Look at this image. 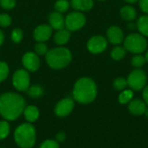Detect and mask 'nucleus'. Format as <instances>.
I'll list each match as a JSON object with an SVG mask.
<instances>
[{
  "mask_svg": "<svg viewBox=\"0 0 148 148\" xmlns=\"http://www.w3.org/2000/svg\"><path fill=\"white\" fill-rule=\"evenodd\" d=\"M25 101L22 96L6 92L0 96V114L6 120H15L23 113Z\"/></svg>",
  "mask_w": 148,
  "mask_h": 148,
  "instance_id": "obj_1",
  "label": "nucleus"
},
{
  "mask_svg": "<svg viewBox=\"0 0 148 148\" xmlns=\"http://www.w3.org/2000/svg\"><path fill=\"white\" fill-rule=\"evenodd\" d=\"M97 96V86L90 78H82L76 81L73 89V97L80 104H89Z\"/></svg>",
  "mask_w": 148,
  "mask_h": 148,
  "instance_id": "obj_2",
  "label": "nucleus"
},
{
  "mask_svg": "<svg viewBox=\"0 0 148 148\" xmlns=\"http://www.w3.org/2000/svg\"><path fill=\"white\" fill-rule=\"evenodd\" d=\"M14 140L21 148H31L36 143V129L30 123L20 125L14 133Z\"/></svg>",
  "mask_w": 148,
  "mask_h": 148,
  "instance_id": "obj_3",
  "label": "nucleus"
},
{
  "mask_svg": "<svg viewBox=\"0 0 148 148\" xmlns=\"http://www.w3.org/2000/svg\"><path fill=\"white\" fill-rule=\"evenodd\" d=\"M71 58V52L64 47L54 48L46 53V61L53 69H62L66 67L70 63Z\"/></svg>",
  "mask_w": 148,
  "mask_h": 148,
  "instance_id": "obj_4",
  "label": "nucleus"
},
{
  "mask_svg": "<svg viewBox=\"0 0 148 148\" xmlns=\"http://www.w3.org/2000/svg\"><path fill=\"white\" fill-rule=\"evenodd\" d=\"M124 48L134 54H141L147 49V41L140 33H131L123 40Z\"/></svg>",
  "mask_w": 148,
  "mask_h": 148,
  "instance_id": "obj_5",
  "label": "nucleus"
},
{
  "mask_svg": "<svg viewBox=\"0 0 148 148\" xmlns=\"http://www.w3.org/2000/svg\"><path fill=\"white\" fill-rule=\"evenodd\" d=\"M127 80L128 86L133 91H140L147 85V76L144 71L140 68H136L129 73Z\"/></svg>",
  "mask_w": 148,
  "mask_h": 148,
  "instance_id": "obj_6",
  "label": "nucleus"
},
{
  "mask_svg": "<svg viewBox=\"0 0 148 148\" xmlns=\"http://www.w3.org/2000/svg\"><path fill=\"white\" fill-rule=\"evenodd\" d=\"M86 24L85 16L80 11L69 13L65 18V26L69 31H78Z\"/></svg>",
  "mask_w": 148,
  "mask_h": 148,
  "instance_id": "obj_7",
  "label": "nucleus"
},
{
  "mask_svg": "<svg viewBox=\"0 0 148 148\" xmlns=\"http://www.w3.org/2000/svg\"><path fill=\"white\" fill-rule=\"evenodd\" d=\"M29 75L27 71L19 69L15 72L12 77V84L18 91H27L29 87Z\"/></svg>",
  "mask_w": 148,
  "mask_h": 148,
  "instance_id": "obj_8",
  "label": "nucleus"
},
{
  "mask_svg": "<svg viewBox=\"0 0 148 148\" xmlns=\"http://www.w3.org/2000/svg\"><path fill=\"white\" fill-rule=\"evenodd\" d=\"M108 47V40L103 36L96 35L92 37L87 44L88 51L93 54H99L103 52Z\"/></svg>",
  "mask_w": 148,
  "mask_h": 148,
  "instance_id": "obj_9",
  "label": "nucleus"
},
{
  "mask_svg": "<svg viewBox=\"0 0 148 148\" xmlns=\"http://www.w3.org/2000/svg\"><path fill=\"white\" fill-rule=\"evenodd\" d=\"M74 107H75L74 100L70 98H66V99L60 100L56 104V108H55V113L56 116L60 118H63L70 114Z\"/></svg>",
  "mask_w": 148,
  "mask_h": 148,
  "instance_id": "obj_10",
  "label": "nucleus"
},
{
  "mask_svg": "<svg viewBox=\"0 0 148 148\" xmlns=\"http://www.w3.org/2000/svg\"><path fill=\"white\" fill-rule=\"evenodd\" d=\"M108 40L113 44H120L124 40L123 31L116 25H112L107 30Z\"/></svg>",
  "mask_w": 148,
  "mask_h": 148,
  "instance_id": "obj_11",
  "label": "nucleus"
},
{
  "mask_svg": "<svg viewBox=\"0 0 148 148\" xmlns=\"http://www.w3.org/2000/svg\"><path fill=\"white\" fill-rule=\"evenodd\" d=\"M23 65L30 72H36L40 66V59L34 52H27L23 57Z\"/></svg>",
  "mask_w": 148,
  "mask_h": 148,
  "instance_id": "obj_12",
  "label": "nucleus"
},
{
  "mask_svg": "<svg viewBox=\"0 0 148 148\" xmlns=\"http://www.w3.org/2000/svg\"><path fill=\"white\" fill-rule=\"evenodd\" d=\"M52 34V27L47 24H42L37 26L34 31V38L37 42L47 41Z\"/></svg>",
  "mask_w": 148,
  "mask_h": 148,
  "instance_id": "obj_13",
  "label": "nucleus"
},
{
  "mask_svg": "<svg viewBox=\"0 0 148 148\" xmlns=\"http://www.w3.org/2000/svg\"><path fill=\"white\" fill-rule=\"evenodd\" d=\"M147 108V104L144 102V100L135 99H132L128 103V111L131 114L135 116H140L143 115Z\"/></svg>",
  "mask_w": 148,
  "mask_h": 148,
  "instance_id": "obj_14",
  "label": "nucleus"
},
{
  "mask_svg": "<svg viewBox=\"0 0 148 148\" xmlns=\"http://www.w3.org/2000/svg\"><path fill=\"white\" fill-rule=\"evenodd\" d=\"M49 20L52 29H55L56 31L63 29V27L65 26V19L63 18V16L58 11L52 12L49 15Z\"/></svg>",
  "mask_w": 148,
  "mask_h": 148,
  "instance_id": "obj_15",
  "label": "nucleus"
},
{
  "mask_svg": "<svg viewBox=\"0 0 148 148\" xmlns=\"http://www.w3.org/2000/svg\"><path fill=\"white\" fill-rule=\"evenodd\" d=\"M71 5L79 11H88L94 6L93 0H71Z\"/></svg>",
  "mask_w": 148,
  "mask_h": 148,
  "instance_id": "obj_16",
  "label": "nucleus"
},
{
  "mask_svg": "<svg viewBox=\"0 0 148 148\" xmlns=\"http://www.w3.org/2000/svg\"><path fill=\"white\" fill-rule=\"evenodd\" d=\"M121 17L126 21H133L137 17L136 10L131 5H125L120 10Z\"/></svg>",
  "mask_w": 148,
  "mask_h": 148,
  "instance_id": "obj_17",
  "label": "nucleus"
},
{
  "mask_svg": "<svg viewBox=\"0 0 148 148\" xmlns=\"http://www.w3.org/2000/svg\"><path fill=\"white\" fill-rule=\"evenodd\" d=\"M23 114H24L25 120L28 122L32 123V122H35L38 119L39 111H38L37 107H36L35 106H28L24 108Z\"/></svg>",
  "mask_w": 148,
  "mask_h": 148,
  "instance_id": "obj_18",
  "label": "nucleus"
},
{
  "mask_svg": "<svg viewBox=\"0 0 148 148\" xmlns=\"http://www.w3.org/2000/svg\"><path fill=\"white\" fill-rule=\"evenodd\" d=\"M70 38V31L68 29L58 30L54 36V40L57 44H65Z\"/></svg>",
  "mask_w": 148,
  "mask_h": 148,
  "instance_id": "obj_19",
  "label": "nucleus"
},
{
  "mask_svg": "<svg viewBox=\"0 0 148 148\" xmlns=\"http://www.w3.org/2000/svg\"><path fill=\"white\" fill-rule=\"evenodd\" d=\"M137 28L141 35L148 37V15H144L139 17L137 21Z\"/></svg>",
  "mask_w": 148,
  "mask_h": 148,
  "instance_id": "obj_20",
  "label": "nucleus"
},
{
  "mask_svg": "<svg viewBox=\"0 0 148 148\" xmlns=\"http://www.w3.org/2000/svg\"><path fill=\"white\" fill-rule=\"evenodd\" d=\"M134 98V91L132 89H125L121 91L118 97L119 103L121 105H126L128 104Z\"/></svg>",
  "mask_w": 148,
  "mask_h": 148,
  "instance_id": "obj_21",
  "label": "nucleus"
},
{
  "mask_svg": "<svg viewBox=\"0 0 148 148\" xmlns=\"http://www.w3.org/2000/svg\"><path fill=\"white\" fill-rule=\"evenodd\" d=\"M126 54H127V50L124 48V46L123 47L115 46L114 48L112 49L110 56L114 60L120 61V60H121V59H123L125 58Z\"/></svg>",
  "mask_w": 148,
  "mask_h": 148,
  "instance_id": "obj_22",
  "label": "nucleus"
},
{
  "mask_svg": "<svg viewBox=\"0 0 148 148\" xmlns=\"http://www.w3.org/2000/svg\"><path fill=\"white\" fill-rule=\"evenodd\" d=\"M127 85H127V79H125L123 77H118L113 82L114 88L116 89V90H118V91H123V90H125Z\"/></svg>",
  "mask_w": 148,
  "mask_h": 148,
  "instance_id": "obj_23",
  "label": "nucleus"
},
{
  "mask_svg": "<svg viewBox=\"0 0 148 148\" xmlns=\"http://www.w3.org/2000/svg\"><path fill=\"white\" fill-rule=\"evenodd\" d=\"M146 62H147V60H146L145 56H142L141 54H136L131 59V64L135 68H140V67L144 66Z\"/></svg>",
  "mask_w": 148,
  "mask_h": 148,
  "instance_id": "obj_24",
  "label": "nucleus"
},
{
  "mask_svg": "<svg viewBox=\"0 0 148 148\" xmlns=\"http://www.w3.org/2000/svg\"><path fill=\"white\" fill-rule=\"evenodd\" d=\"M10 126L7 121H0V140H4L10 134Z\"/></svg>",
  "mask_w": 148,
  "mask_h": 148,
  "instance_id": "obj_25",
  "label": "nucleus"
},
{
  "mask_svg": "<svg viewBox=\"0 0 148 148\" xmlns=\"http://www.w3.org/2000/svg\"><path fill=\"white\" fill-rule=\"evenodd\" d=\"M42 92H43V90L40 85H33L28 89L29 96L31 98H34V99L41 97L42 95Z\"/></svg>",
  "mask_w": 148,
  "mask_h": 148,
  "instance_id": "obj_26",
  "label": "nucleus"
},
{
  "mask_svg": "<svg viewBox=\"0 0 148 148\" xmlns=\"http://www.w3.org/2000/svg\"><path fill=\"white\" fill-rule=\"evenodd\" d=\"M69 3L67 0H58L55 3L56 10L60 13L67 11L69 10Z\"/></svg>",
  "mask_w": 148,
  "mask_h": 148,
  "instance_id": "obj_27",
  "label": "nucleus"
},
{
  "mask_svg": "<svg viewBox=\"0 0 148 148\" xmlns=\"http://www.w3.org/2000/svg\"><path fill=\"white\" fill-rule=\"evenodd\" d=\"M9 75V66L6 63L0 61V82L3 81Z\"/></svg>",
  "mask_w": 148,
  "mask_h": 148,
  "instance_id": "obj_28",
  "label": "nucleus"
},
{
  "mask_svg": "<svg viewBox=\"0 0 148 148\" xmlns=\"http://www.w3.org/2000/svg\"><path fill=\"white\" fill-rule=\"evenodd\" d=\"M23 38V31L18 29V28H16L12 31V33H11V39L13 42L15 43H19Z\"/></svg>",
  "mask_w": 148,
  "mask_h": 148,
  "instance_id": "obj_29",
  "label": "nucleus"
},
{
  "mask_svg": "<svg viewBox=\"0 0 148 148\" xmlns=\"http://www.w3.org/2000/svg\"><path fill=\"white\" fill-rule=\"evenodd\" d=\"M39 148H59V144L56 140H47L40 145Z\"/></svg>",
  "mask_w": 148,
  "mask_h": 148,
  "instance_id": "obj_30",
  "label": "nucleus"
},
{
  "mask_svg": "<svg viewBox=\"0 0 148 148\" xmlns=\"http://www.w3.org/2000/svg\"><path fill=\"white\" fill-rule=\"evenodd\" d=\"M35 51H36V54H38V55H44L48 52V47L44 43L41 42L37 44H36Z\"/></svg>",
  "mask_w": 148,
  "mask_h": 148,
  "instance_id": "obj_31",
  "label": "nucleus"
},
{
  "mask_svg": "<svg viewBox=\"0 0 148 148\" xmlns=\"http://www.w3.org/2000/svg\"><path fill=\"white\" fill-rule=\"evenodd\" d=\"M11 24V18L9 15L5 13L0 14V26L2 27H7Z\"/></svg>",
  "mask_w": 148,
  "mask_h": 148,
  "instance_id": "obj_32",
  "label": "nucleus"
},
{
  "mask_svg": "<svg viewBox=\"0 0 148 148\" xmlns=\"http://www.w3.org/2000/svg\"><path fill=\"white\" fill-rule=\"evenodd\" d=\"M16 4L15 0H0V5L4 10H11Z\"/></svg>",
  "mask_w": 148,
  "mask_h": 148,
  "instance_id": "obj_33",
  "label": "nucleus"
},
{
  "mask_svg": "<svg viewBox=\"0 0 148 148\" xmlns=\"http://www.w3.org/2000/svg\"><path fill=\"white\" fill-rule=\"evenodd\" d=\"M139 5L140 10L148 15V0H139Z\"/></svg>",
  "mask_w": 148,
  "mask_h": 148,
  "instance_id": "obj_34",
  "label": "nucleus"
},
{
  "mask_svg": "<svg viewBox=\"0 0 148 148\" xmlns=\"http://www.w3.org/2000/svg\"><path fill=\"white\" fill-rule=\"evenodd\" d=\"M56 141L57 142H62L66 139V134L64 133H62V132H60V133H58L56 135Z\"/></svg>",
  "mask_w": 148,
  "mask_h": 148,
  "instance_id": "obj_35",
  "label": "nucleus"
},
{
  "mask_svg": "<svg viewBox=\"0 0 148 148\" xmlns=\"http://www.w3.org/2000/svg\"><path fill=\"white\" fill-rule=\"evenodd\" d=\"M143 99H144V102L147 104V106H148V85H146L144 88H143Z\"/></svg>",
  "mask_w": 148,
  "mask_h": 148,
  "instance_id": "obj_36",
  "label": "nucleus"
},
{
  "mask_svg": "<svg viewBox=\"0 0 148 148\" xmlns=\"http://www.w3.org/2000/svg\"><path fill=\"white\" fill-rule=\"evenodd\" d=\"M3 39H4L3 33L2 32V31H0V45L3 44Z\"/></svg>",
  "mask_w": 148,
  "mask_h": 148,
  "instance_id": "obj_37",
  "label": "nucleus"
},
{
  "mask_svg": "<svg viewBox=\"0 0 148 148\" xmlns=\"http://www.w3.org/2000/svg\"><path fill=\"white\" fill-rule=\"evenodd\" d=\"M126 3H137L139 0H124Z\"/></svg>",
  "mask_w": 148,
  "mask_h": 148,
  "instance_id": "obj_38",
  "label": "nucleus"
},
{
  "mask_svg": "<svg viewBox=\"0 0 148 148\" xmlns=\"http://www.w3.org/2000/svg\"><path fill=\"white\" fill-rule=\"evenodd\" d=\"M144 114L146 115V117L148 119V107L147 106V108H146V111H145V113H144Z\"/></svg>",
  "mask_w": 148,
  "mask_h": 148,
  "instance_id": "obj_39",
  "label": "nucleus"
},
{
  "mask_svg": "<svg viewBox=\"0 0 148 148\" xmlns=\"http://www.w3.org/2000/svg\"><path fill=\"white\" fill-rule=\"evenodd\" d=\"M145 58H146V60H147V62L148 63V49H147V52H146Z\"/></svg>",
  "mask_w": 148,
  "mask_h": 148,
  "instance_id": "obj_40",
  "label": "nucleus"
},
{
  "mask_svg": "<svg viewBox=\"0 0 148 148\" xmlns=\"http://www.w3.org/2000/svg\"><path fill=\"white\" fill-rule=\"evenodd\" d=\"M99 1H104V0H99Z\"/></svg>",
  "mask_w": 148,
  "mask_h": 148,
  "instance_id": "obj_41",
  "label": "nucleus"
}]
</instances>
